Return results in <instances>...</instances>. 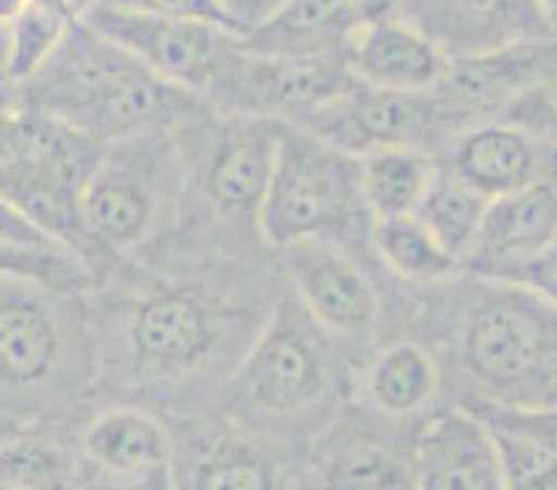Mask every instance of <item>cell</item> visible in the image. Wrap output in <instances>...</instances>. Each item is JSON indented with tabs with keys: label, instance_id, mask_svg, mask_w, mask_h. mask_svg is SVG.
Wrapping results in <instances>:
<instances>
[{
	"label": "cell",
	"instance_id": "cell-4",
	"mask_svg": "<svg viewBox=\"0 0 557 490\" xmlns=\"http://www.w3.org/2000/svg\"><path fill=\"white\" fill-rule=\"evenodd\" d=\"M3 100L48 111L103 145L178 130L214 111L209 100L166 80L84 20L73 25L53 59Z\"/></svg>",
	"mask_w": 557,
	"mask_h": 490
},
{
	"label": "cell",
	"instance_id": "cell-19",
	"mask_svg": "<svg viewBox=\"0 0 557 490\" xmlns=\"http://www.w3.org/2000/svg\"><path fill=\"white\" fill-rule=\"evenodd\" d=\"M485 197H505L544 178H557V150L505 120H485L460 130L442 153Z\"/></svg>",
	"mask_w": 557,
	"mask_h": 490
},
{
	"label": "cell",
	"instance_id": "cell-21",
	"mask_svg": "<svg viewBox=\"0 0 557 490\" xmlns=\"http://www.w3.org/2000/svg\"><path fill=\"white\" fill-rule=\"evenodd\" d=\"M356 380L367 411L383 422H424L447 388L435 352L413 336L372 352Z\"/></svg>",
	"mask_w": 557,
	"mask_h": 490
},
{
	"label": "cell",
	"instance_id": "cell-11",
	"mask_svg": "<svg viewBox=\"0 0 557 490\" xmlns=\"http://www.w3.org/2000/svg\"><path fill=\"white\" fill-rule=\"evenodd\" d=\"M300 125L352 155L380 148H422L442 159L460 134L435 92H397L361 80Z\"/></svg>",
	"mask_w": 557,
	"mask_h": 490
},
{
	"label": "cell",
	"instance_id": "cell-34",
	"mask_svg": "<svg viewBox=\"0 0 557 490\" xmlns=\"http://www.w3.org/2000/svg\"><path fill=\"white\" fill-rule=\"evenodd\" d=\"M98 7L125 9V12L159 14V17H181V20H206V23L225 25L236 32V25L225 14L220 0H92ZM89 3V7H92ZM239 34V32H236Z\"/></svg>",
	"mask_w": 557,
	"mask_h": 490
},
{
	"label": "cell",
	"instance_id": "cell-25",
	"mask_svg": "<svg viewBox=\"0 0 557 490\" xmlns=\"http://www.w3.org/2000/svg\"><path fill=\"white\" fill-rule=\"evenodd\" d=\"M3 272L59 294L86 297L100 282L84 252L9 205H3Z\"/></svg>",
	"mask_w": 557,
	"mask_h": 490
},
{
	"label": "cell",
	"instance_id": "cell-18",
	"mask_svg": "<svg viewBox=\"0 0 557 490\" xmlns=\"http://www.w3.org/2000/svg\"><path fill=\"white\" fill-rule=\"evenodd\" d=\"M405 17L449 59L552 37L539 0H405Z\"/></svg>",
	"mask_w": 557,
	"mask_h": 490
},
{
	"label": "cell",
	"instance_id": "cell-37",
	"mask_svg": "<svg viewBox=\"0 0 557 490\" xmlns=\"http://www.w3.org/2000/svg\"><path fill=\"white\" fill-rule=\"evenodd\" d=\"M349 3L356 7L358 17H361L363 25L405 14V0H349Z\"/></svg>",
	"mask_w": 557,
	"mask_h": 490
},
{
	"label": "cell",
	"instance_id": "cell-6",
	"mask_svg": "<svg viewBox=\"0 0 557 490\" xmlns=\"http://www.w3.org/2000/svg\"><path fill=\"white\" fill-rule=\"evenodd\" d=\"M103 141L34 105L3 100L0 189L3 205L84 252L106 277V264L86 230L84 197Z\"/></svg>",
	"mask_w": 557,
	"mask_h": 490
},
{
	"label": "cell",
	"instance_id": "cell-31",
	"mask_svg": "<svg viewBox=\"0 0 557 490\" xmlns=\"http://www.w3.org/2000/svg\"><path fill=\"white\" fill-rule=\"evenodd\" d=\"M505 488L516 490H557V454L533 438L494 427Z\"/></svg>",
	"mask_w": 557,
	"mask_h": 490
},
{
	"label": "cell",
	"instance_id": "cell-39",
	"mask_svg": "<svg viewBox=\"0 0 557 490\" xmlns=\"http://www.w3.org/2000/svg\"><path fill=\"white\" fill-rule=\"evenodd\" d=\"M539 9L544 14L546 25H549L552 37H557V0H539Z\"/></svg>",
	"mask_w": 557,
	"mask_h": 490
},
{
	"label": "cell",
	"instance_id": "cell-7",
	"mask_svg": "<svg viewBox=\"0 0 557 490\" xmlns=\"http://www.w3.org/2000/svg\"><path fill=\"white\" fill-rule=\"evenodd\" d=\"M186 197V150L178 130L109 141L84 197L86 230L106 275L153 250L178 227Z\"/></svg>",
	"mask_w": 557,
	"mask_h": 490
},
{
	"label": "cell",
	"instance_id": "cell-29",
	"mask_svg": "<svg viewBox=\"0 0 557 490\" xmlns=\"http://www.w3.org/2000/svg\"><path fill=\"white\" fill-rule=\"evenodd\" d=\"M488 205L491 197L474 189L469 180L460 178L453 166L442 161L433 184L424 191L422 203H419V209L413 214L463 264L466 255L472 252L474 241H478Z\"/></svg>",
	"mask_w": 557,
	"mask_h": 490
},
{
	"label": "cell",
	"instance_id": "cell-33",
	"mask_svg": "<svg viewBox=\"0 0 557 490\" xmlns=\"http://www.w3.org/2000/svg\"><path fill=\"white\" fill-rule=\"evenodd\" d=\"M494 427L521 432L557 454V405L541 407H474Z\"/></svg>",
	"mask_w": 557,
	"mask_h": 490
},
{
	"label": "cell",
	"instance_id": "cell-27",
	"mask_svg": "<svg viewBox=\"0 0 557 490\" xmlns=\"http://www.w3.org/2000/svg\"><path fill=\"white\" fill-rule=\"evenodd\" d=\"M442 159L422 148H380L361 155L363 200L372 219L413 214Z\"/></svg>",
	"mask_w": 557,
	"mask_h": 490
},
{
	"label": "cell",
	"instance_id": "cell-17",
	"mask_svg": "<svg viewBox=\"0 0 557 490\" xmlns=\"http://www.w3.org/2000/svg\"><path fill=\"white\" fill-rule=\"evenodd\" d=\"M408 457L417 488H505L494 429L474 407L460 405V402H455L447 411H433L410 429Z\"/></svg>",
	"mask_w": 557,
	"mask_h": 490
},
{
	"label": "cell",
	"instance_id": "cell-20",
	"mask_svg": "<svg viewBox=\"0 0 557 490\" xmlns=\"http://www.w3.org/2000/svg\"><path fill=\"white\" fill-rule=\"evenodd\" d=\"M557 241V178L494 197L463 269L499 275Z\"/></svg>",
	"mask_w": 557,
	"mask_h": 490
},
{
	"label": "cell",
	"instance_id": "cell-14",
	"mask_svg": "<svg viewBox=\"0 0 557 490\" xmlns=\"http://www.w3.org/2000/svg\"><path fill=\"white\" fill-rule=\"evenodd\" d=\"M175 427V488H302L292 449L242 427L225 413H195Z\"/></svg>",
	"mask_w": 557,
	"mask_h": 490
},
{
	"label": "cell",
	"instance_id": "cell-35",
	"mask_svg": "<svg viewBox=\"0 0 557 490\" xmlns=\"http://www.w3.org/2000/svg\"><path fill=\"white\" fill-rule=\"evenodd\" d=\"M491 277H505V280H513L519 282V286H527L530 291L544 297L549 305L557 307V241L546 247V250L535 252V255L513 264L510 269Z\"/></svg>",
	"mask_w": 557,
	"mask_h": 490
},
{
	"label": "cell",
	"instance_id": "cell-16",
	"mask_svg": "<svg viewBox=\"0 0 557 490\" xmlns=\"http://www.w3.org/2000/svg\"><path fill=\"white\" fill-rule=\"evenodd\" d=\"M552 73H557V37L524 39L488 53L453 59L435 95L458 130H466L503 117L521 92Z\"/></svg>",
	"mask_w": 557,
	"mask_h": 490
},
{
	"label": "cell",
	"instance_id": "cell-5",
	"mask_svg": "<svg viewBox=\"0 0 557 490\" xmlns=\"http://www.w3.org/2000/svg\"><path fill=\"white\" fill-rule=\"evenodd\" d=\"M3 432L50 429L95 399L98 336L86 297L3 272L0 288Z\"/></svg>",
	"mask_w": 557,
	"mask_h": 490
},
{
	"label": "cell",
	"instance_id": "cell-28",
	"mask_svg": "<svg viewBox=\"0 0 557 490\" xmlns=\"http://www.w3.org/2000/svg\"><path fill=\"white\" fill-rule=\"evenodd\" d=\"M0 482L9 490L84 488L78 447L70 449L50 429L3 432Z\"/></svg>",
	"mask_w": 557,
	"mask_h": 490
},
{
	"label": "cell",
	"instance_id": "cell-9",
	"mask_svg": "<svg viewBox=\"0 0 557 490\" xmlns=\"http://www.w3.org/2000/svg\"><path fill=\"white\" fill-rule=\"evenodd\" d=\"M186 150V197L181 222L209 239H231L247 227L258 230L281 150L283 123L256 114H220L181 128ZM178 222V225H181ZM175 234V230H172ZM261 234V230H258Z\"/></svg>",
	"mask_w": 557,
	"mask_h": 490
},
{
	"label": "cell",
	"instance_id": "cell-1",
	"mask_svg": "<svg viewBox=\"0 0 557 490\" xmlns=\"http://www.w3.org/2000/svg\"><path fill=\"white\" fill-rule=\"evenodd\" d=\"M145 255L120 261L86 294L98 336L95 393H131L128 405L178 416L220 405L275 305L281 286L258 280L250 261L195 264V247L164 239Z\"/></svg>",
	"mask_w": 557,
	"mask_h": 490
},
{
	"label": "cell",
	"instance_id": "cell-13",
	"mask_svg": "<svg viewBox=\"0 0 557 490\" xmlns=\"http://www.w3.org/2000/svg\"><path fill=\"white\" fill-rule=\"evenodd\" d=\"M281 277L319 325L363 350L380 330L383 297L352 247L336 239H306L277 252Z\"/></svg>",
	"mask_w": 557,
	"mask_h": 490
},
{
	"label": "cell",
	"instance_id": "cell-38",
	"mask_svg": "<svg viewBox=\"0 0 557 490\" xmlns=\"http://www.w3.org/2000/svg\"><path fill=\"white\" fill-rule=\"evenodd\" d=\"M23 3L45 9V12H50V14H59V17L81 20L92 0H20V7H23Z\"/></svg>",
	"mask_w": 557,
	"mask_h": 490
},
{
	"label": "cell",
	"instance_id": "cell-24",
	"mask_svg": "<svg viewBox=\"0 0 557 490\" xmlns=\"http://www.w3.org/2000/svg\"><path fill=\"white\" fill-rule=\"evenodd\" d=\"M361 28L349 0H283L242 37V48L258 55L349 53Z\"/></svg>",
	"mask_w": 557,
	"mask_h": 490
},
{
	"label": "cell",
	"instance_id": "cell-36",
	"mask_svg": "<svg viewBox=\"0 0 557 490\" xmlns=\"http://www.w3.org/2000/svg\"><path fill=\"white\" fill-rule=\"evenodd\" d=\"M225 14L231 17V23L236 25V32L245 37L250 28H256L258 23L270 17L283 0H220Z\"/></svg>",
	"mask_w": 557,
	"mask_h": 490
},
{
	"label": "cell",
	"instance_id": "cell-2",
	"mask_svg": "<svg viewBox=\"0 0 557 490\" xmlns=\"http://www.w3.org/2000/svg\"><path fill=\"white\" fill-rule=\"evenodd\" d=\"M417 336L469 407L557 405V307L505 277L460 272L424 286Z\"/></svg>",
	"mask_w": 557,
	"mask_h": 490
},
{
	"label": "cell",
	"instance_id": "cell-30",
	"mask_svg": "<svg viewBox=\"0 0 557 490\" xmlns=\"http://www.w3.org/2000/svg\"><path fill=\"white\" fill-rule=\"evenodd\" d=\"M78 20L59 17L37 7L3 14V95L25 86L62 48Z\"/></svg>",
	"mask_w": 557,
	"mask_h": 490
},
{
	"label": "cell",
	"instance_id": "cell-26",
	"mask_svg": "<svg viewBox=\"0 0 557 490\" xmlns=\"http://www.w3.org/2000/svg\"><path fill=\"white\" fill-rule=\"evenodd\" d=\"M372 255L405 286H438L463 272L458 257L435 239L417 214L372 222Z\"/></svg>",
	"mask_w": 557,
	"mask_h": 490
},
{
	"label": "cell",
	"instance_id": "cell-22",
	"mask_svg": "<svg viewBox=\"0 0 557 490\" xmlns=\"http://www.w3.org/2000/svg\"><path fill=\"white\" fill-rule=\"evenodd\" d=\"M349 64L361 84L397 92H435L453 59L417 23L399 14L363 25L349 50Z\"/></svg>",
	"mask_w": 557,
	"mask_h": 490
},
{
	"label": "cell",
	"instance_id": "cell-8",
	"mask_svg": "<svg viewBox=\"0 0 557 490\" xmlns=\"http://www.w3.org/2000/svg\"><path fill=\"white\" fill-rule=\"evenodd\" d=\"M372 214L363 200L361 155L336 148L306 125L283 123L281 150L258 230L272 252L306 239H336L372 250Z\"/></svg>",
	"mask_w": 557,
	"mask_h": 490
},
{
	"label": "cell",
	"instance_id": "cell-15",
	"mask_svg": "<svg viewBox=\"0 0 557 490\" xmlns=\"http://www.w3.org/2000/svg\"><path fill=\"white\" fill-rule=\"evenodd\" d=\"M84 488H175V429L145 405H103L78 432Z\"/></svg>",
	"mask_w": 557,
	"mask_h": 490
},
{
	"label": "cell",
	"instance_id": "cell-12",
	"mask_svg": "<svg viewBox=\"0 0 557 490\" xmlns=\"http://www.w3.org/2000/svg\"><path fill=\"white\" fill-rule=\"evenodd\" d=\"M81 20L111 42L139 55L166 80L206 100L242 50V34L206 20L159 17L98 3L86 9Z\"/></svg>",
	"mask_w": 557,
	"mask_h": 490
},
{
	"label": "cell",
	"instance_id": "cell-3",
	"mask_svg": "<svg viewBox=\"0 0 557 490\" xmlns=\"http://www.w3.org/2000/svg\"><path fill=\"white\" fill-rule=\"evenodd\" d=\"M347 350L283 282L270 316L222 391L220 411L288 449L319 441L338 422L344 399L356 386Z\"/></svg>",
	"mask_w": 557,
	"mask_h": 490
},
{
	"label": "cell",
	"instance_id": "cell-32",
	"mask_svg": "<svg viewBox=\"0 0 557 490\" xmlns=\"http://www.w3.org/2000/svg\"><path fill=\"white\" fill-rule=\"evenodd\" d=\"M499 120L521 128L546 148L557 150V73L546 75L544 80L521 92Z\"/></svg>",
	"mask_w": 557,
	"mask_h": 490
},
{
	"label": "cell",
	"instance_id": "cell-23",
	"mask_svg": "<svg viewBox=\"0 0 557 490\" xmlns=\"http://www.w3.org/2000/svg\"><path fill=\"white\" fill-rule=\"evenodd\" d=\"M302 488H417L408 443L383 441L372 429L342 427V416L317 441L311 463L302 468Z\"/></svg>",
	"mask_w": 557,
	"mask_h": 490
},
{
	"label": "cell",
	"instance_id": "cell-10",
	"mask_svg": "<svg viewBox=\"0 0 557 490\" xmlns=\"http://www.w3.org/2000/svg\"><path fill=\"white\" fill-rule=\"evenodd\" d=\"M356 84L349 53L258 55L242 48L209 103L220 114H256L300 125Z\"/></svg>",
	"mask_w": 557,
	"mask_h": 490
}]
</instances>
